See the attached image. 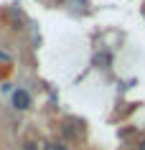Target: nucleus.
Returning <instances> with one entry per match:
<instances>
[{
	"label": "nucleus",
	"instance_id": "obj_1",
	"mask_svg": "<svg viewBox=\"0 0 145 150\" xmlns=\"http://www.w3.org/2000/svg\"><path fill=\"white\" fill-rule=\"evenodd\" d=\"M13 107H16V110H28V107H31V94H28V92H25V89H16V92H13Z\"/></svg>",
	"mask_w": 145,
	"mask_h": 150
},
{
	"label": "nucleus",
	"instance_id": "obj_2",
	"mask_svg": "<svg viewBox=\"0 0 145 150\" xmlns=\"http://www.w3.org/2000/svg\"><path fill=\"white\" fill-rule=\"evenodd\" d=\"M43 150H69L64 145V142H46V145H43Z\"/></svg>",
	"mask_w": 145,
	"mask_h": 150
},
{
	"label": "nucleus",
	"instance_id": "obj_3",
	"mask_svg": "<svg viewBox=\"0 0 145 150\" xmlns=\"http://www.w3.org/2000/svg\"><path fill=\"white\" fill-rule=\"evenodd\" d=\"M110 61H112V56H110V54H99L94 59V64H110Z\"/></svg>",
	"mask_w": 145,
	"mask_h": 150
},
{
	"label": "nucleus",
	"instance_id": "obj_4",
	"mask_svg": "<svg viewBox=\"0 0 145 150\" xmlns=\"http://www.w3.org/2000/svg\"><path fill=\"white\" fill-rule=\"evenodd\" d=\"M137 150H145V137L140 140V145H137Z\"/></svg>",
	"mask_w": 145,
	"mask_h": 150
}]
</instances>
